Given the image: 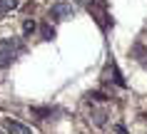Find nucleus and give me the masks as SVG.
I'll return each instance as SVG.
<instances>
[{"mask_svg":"<svg viewBox=\"0 0 147 134\" xmlns=\"http://www.w3.org/2000/svg\"><path fill=\"white\" fill-rule=\"evenodd\" d=\"M117 134H127V132H125V127H117Z\"/></svg>","mask_w":147,"mask_h":134,"instance_id":"obj_10","label":"nucleus"},{"mask_svg":"<svg viewBox=\"0 0 147 134\" xmlns=\"http://www.w3.org/2000/svg\"><path fill=\"white\" fill-rule=\"evenodd\" d=\"M40 35H42V40H55V30L50 25H42L40 27Z\"/></svg>","mask_w":147,"mask_h":134,"instance_id":"obj_7","label":"nucleus"},{"mask_svg":"<svg viewBox=\"0 0 147 134\" xmlns=\"http://www.w3.org/2000/svg\"><path fill=\"white\" fill-rule=\"evenodd\" d=\"M80 3H82V5H85V8H92V5H97V3H100V0H80Z\"/></svg>","mask_w":147,"mask_h":134,"instance_id":"obj_9","label":"nucleus"},{"mask_svg":"<svg viewBox=\"0 0 147 134\" xmlns=\"http://www.w3.org/2000/svg\"><path fill=\"white\" fill-rule=\"evenodd\" d=\"M107 67L112 70V82H115L117 87H125V79H122V75H120V70H117V65H115V62H110Z\"/></svg>","mask_w":147,"mask_h":134,"instance_id":"obj_6","label":"nucleus"},{"mask_svg":"<svg viewBox=\"0 0 147 134\" xmlns=\"http://www.w3.org/2000/svg\"><path fill=\"white\" fill-rule=\"evenodd\" d=\"M92 122L97 127H105V122H107V112H105V109H95L92 112Z\"/></svg>","mask_w":147,"mask_h":134,"instance_id":"obj_5","label":"nucleus"},{"mask_svg":"<svg viewBox=\"0 0 147 134\" xmlns=\"http://www.w3.org/2000/svg\"><path fill=\"white\" fill-rule=\"evenodd\" d=\"M0 134H3V132H0Z\"/></svg>","mask_w":147,"mask_h":134,"instance_id":"obj_12","label":"nucleus"},{"mask_svg":"<svg viewBox=\"0 0 147 134\" xmlns=\"http://www.w3.org/2000/svg\"><path fill=\"white\" fill-rule=\"evenodd\" d=\"M50 17H55V20H70V17H75V8L70 3H55L50 8Z\"/></svg>","mask_w":147,"mask_h":134,"instance_id":"obj_1","label":"nucleus"},{"mask_svg":"<svg viewBox=\"0 0 147 134\" xmlns=\"http://www.w3.org/2000/svg\"><path fill=\"white\" fill-rule=\"evenodd\" d=\"M142 65H145V67H147V55H145V57H142Z\"/></svg>","mask_w":147,"mask_h":134,"instance_id":"obj_11","label":"nucleus"},{"mask_svg":"<svg viewBox=\"0 0 147 134\" xmlns=\"http://www.w3.org/2000/svg\"><path fill=\"white\" fill-rule=\"evenodd\" d=\"M13 62H15V50L3 45V50H0V67H10Z\"/></svg>","mask_w":147,"mask_h":134,"instance_id":"obj_3","label":"nucleus"},{"mask_svg":"<svg viewBox=\"0 0 147 134\" xmlns=\"http://www.w3.org/2000/svg\"><path fill=\"white\" fill-rule=\"evenodd\" d=\"M20 5V0H0V15H8Z\"/></svg>","mask_w":147,"mask_h":134,"instance_id":"obj_4","label":"nucleus"},{"mask_svg":"<svg viewBox=\"0 0 147 134\" xmlns=\"http://www.w3.org/2000/svg\"><path fill=\"white\" fill-rule=\"evenodd\" d=\"M35 27H38V25H35V20H32V17L23 23V32H25V35H32V32H35Z\"/></svg>","mask_w":147,"mask_h":134,"instance_id":"obj_8","label":"nucleus"},{"mask_svg":"<svg viewBox=\"0 0 147 134\" xmlns=\"http://www.w3.org/2000/svg\"><path fill=\"white\" fill-rule=\"evenodd\" d=\"M5 132H8V134H32V129H30V127H25L23 122L8 119V122H5Z\"/></svg>","mask_w":147,"mask_h":134,"instance_id":"obj_2","label":"nucleus"}]
</instances>
